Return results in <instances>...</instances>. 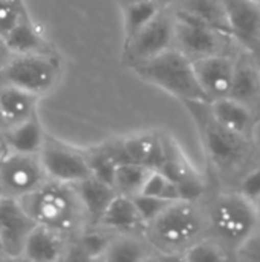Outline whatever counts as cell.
I'll return each instance as SVG.
<instances>
[{
	"mask_svg": "<svg viewBox=\"0 0 260 262\" xmlns=\"http://www.w3.org/2000/svg\"><path fill=\"white\" fill-rule=\"evenodd\" d=\"M215 177L225 184L238 187L239 181L256 166L260 158L254 140L245 138L222 126L210 109V101H184Z\"/></svg>",
	"mask_w": 260,
	"mask_h": 262,
	"instance_id": "1",
	"label": "cell"
},
{
	"mask_svg": "<svg viewBox=\"0 0 260 262\" xmlns=\"http://www.w3.org/2000/svg\"><path fill=\"white\" fill-rule=\"evenodd\" d=\"M208 236L205 201L179 200L147 224L146 239L162 258L181 256L198 241Z\"/></svg>",
	"mask_w": 260,
	"mask_h": 262,
	"instance_id": "2",
	"label": "cell"
},
{
	"mask_svg": "<svg viewBox=\"0 0 260 262\" xmlns=\"http://www.w3.org/2000/svg\"><path fill=\"white\" fill-rule=\"evenodd\" d=\"M208 236L218 241L236 259L238 252L259 230L256 204L236 189H227L204 198Z\"/></svg>",
	"mask_w": 260,
	"mask_h": 262,
	"instance_id": "3",
	"label": "cell"
},
{
	"mask_svg": "<svg viewBox=\"0 0 260 262\" xmlns=\"http://www.w3.org/2000/svg\"><path fill=\"white\" fill-rule=\"evenodd\" d=\"M37 224L74 239L87 229V218L74 184L48 180L37 190L21 198Z\"/></svg>",
	"mask_w": 260,
	"mask_h": 262,
	"instance_id": "4",
	"label": "cell"
},
{
	"mask_svg": "<svg viewBox=\"0 0 260 262\" xmlns=\"http://www.w3.org/2000/svg\"><path fill=\"white\" fill-rule=\"evenodd\" d=\"M132 72L143 81L162 89L184 101H208L193 68V61L175 46L162 54L130 66Z\"/></svg>",
	"mask_w": 260,
	"mask_h": 262,
	"instance_id": "5",
	"label": "cell"
},
{
	"mask_svg": "<svg viewBox=\"0 0 260 262\" xmlns=\"http://www.w3.org/2000/svg\"><path fill=\"white\" fill-rule=\"evenodd\" d=\"M61 72L63 63L55 49L14 54L0 74V83H8L41 97L58 84Z\"/></svg>",
	"mask_w": 260,
	"mask_h": 262,
	"instance_id": "6",
	"label": "cell"
},
{
	"mask_svg": "<svg viewBox=\"0 0 260 262\" xmlns=\"http://www.w3.org/2000/svg\"><path fill=\"white\" fill-rule=\"evenodd\" d=\"M175 14V48L192 61L215 54H236L242 48L241 41L233 34L218 31L176 9Z\"/></svg>",
	"mask_w": 260,
	"mask_h": 262,
	"instance_id": "7",
	"label": "cell"
},
{
	"mask_svg": "<svg viewBox=\"0 0 260 262\" xmlns=\"http://www.w3.org/2000/svg\"><path fill=\"white\" fill-rule=\"evenodd\" d=\"M175 21L173 6L162 8L139 32L124 41L123 61L127 68L150 60L175 46Z\"/></svg>",
	"mask_w": 260,
	"mask_h": 262,
	"instance_id": "8",
	"label": "cell"
},
{
	"mask_svg": "<svg viewBox=\"0 0 260 262\" xmlns=\"http://www.w3.org/2000/svg\"><path fill=\"white\" fill-rule=\"evenodd\" d=\"M38 157L49 180L77 184L92 175L86 149L67 144L49 134Z\"/></svg>",
	"mask_w": 260,
	"mask_h": 262,
	"instance_id": "9",
	"label": "cell"
},
{
	"mask_svg": "<svg viewBox=\"0 0 260 262\" xmlns=\"http://www.w3.org/2000/svg\"><path fill=\"white\" fill-rule=\"evenodd\" d=\"M49 178L38 155L9 152L0 161V193L2 196L25 198L37 190Z\"/></svg>",
	"mask_w": 260,
	"mask_h": 262,
	"instance_id": "10",
	"label": "cell"
},
{
	"mask_svg": "<svg viewBox=\"0 0 260 262\" xmlns=\"http://www.w3.org/2000/svg\"><path fill=\"white\" fill-rule=\"evenodd\" d=\"M37 223L21 200L0 196V244L5 259H21L26 241Z\"/></svg>",
	"mask_w": 260,
	"mask_h": 262,
	"instance_id": "11",
	"label": "cell"
},
{
	"mask_svg": "<svg viewBox=\"0 0 260 262\" xmlns=\"http://www.w3.org/2000/svg\"><path fill=\"white\" fill-rule=\"evenodd\" d=\"M164 161L158 170L166 173L172 181L178 184L184 200H204L207 193L204 178L190 163L176 140L169 134H164Z\"/></svg>",
	"mask_w": 260,
	"mask_h": 262,
	"instance_id": "12",
	"label": "cell"
},
{
	"mask_svg": "<svg viewBox=\"0 0 260 262\" xmlns=\"http://www.w3.org/2000/svg\"><path fill=\"white\" fill-rule=\"evenodd\" d=\"M236 54H215L193 60L196 78L208 101L230 97L234 81Z\"/></svg>",
	"mask_w": 260,
	"mask_h": 262,
	"instance_id": "13",
	"label": "cell"
},
{
	"mask_svg": "<svg viewBox=\"0 0 260 262\" xmlns=\"http://www.w3.org/2000/svg\"><path fill=\"white\" fill-rule=\"evenodd\" d=\"M230 97L250 107L260 120V66L253 51L245 46L236 54V71Z\"/></svg>",
	"mask_w": 260,
	"mask_h": 262,
	"instance_id": "14",
	"label": "cell"
},
{
	"mask_svg": "<svg viewBox=\"0 0 260 262\" xmlns=\"http://www.w3.org/2000/svg\"><path fill=\"white\" fill-rule=\"evenodd\" d=\"M230 29L245 48L260 45V3L254 0H222Z\"/></svg>",
	"mask_w": 260,
	"mask_h": 262,
	"instance_id": "15",
	"label": "cell"
},
{
	"mask_svg": "<svg viewBox=\"0 0 260 262\" xmlns=\"http://www.w3.org/2000/svg\"><path fill=\"white\" fill-rule=\"evenodd\" d=\"M98 226L120 235L146 236L147 230V223L141 216L133 198L121 193H116Z\"/></svg>",
	"mask_w": 260,
	"mask_h": 262,
	"instance_id": "16",
	"label": "cell"
},
{
	"mask_svg": "<svg viewBox=\"0 0 260 262\" xmlns=\"http://www.w3.org/2000/svg\"><path fill=\"white\" fill-rule=\"evenodd\" d=\"M126 160L158 170L164 161V132L143 130L121 137Z\"/></svg>",
	"mask_w": 260,
	"mask_h": 262,
	"instance_id": "17",
	"label": "cell"
},
{
	"mask_svg": "<svg viewBox=\"0 0 260 262\" xmlns=\"http://www.w3.org/2000/svg\"><path fill=\"white\" fill-rule=\"evenodd\" d=\"M70 241L66 235L37 224L26 241L21 259L38 262L66 259Z\"/></svg>",
	"mask_w": 260,
	"mask_h": 262,
	"instance_id": "18",
	"label": "cell"
},
{
	"mask_svg": "<svg viewBox=\"0 0 260 262\" xmlns=\"http://www.w3.org/2000/svg\"><path fill=\"white\" fill-rule=\"evenodd\" d=\"M78 196L81 200L83 209L86 212V218H87V227H97L104 215V212L107 210V207L110 206V203L113 201V198L116 196V190L112 184L90 175L89 178L74 184Z\"/></svg>",
	"mask_w": 260,
	"mask_h": 262,
	"instance_id": "19",
	"label": "cell"
},
{
	"mask_svg": "<svg viewBox=\"0 0 260 262\" xmlns=\"http://www.w3.org/2000/svg\"><path fill=\"white\" fill-rule=\"evenodd\" d=\"M210 109L222 126L245 138L254 140V129L259 118L244 103L234 100L233 97H225L210 101Z\"/></svg>",
	"mask_w": 260,
	"mask_h": 262,
	"instance_id": "20",
	"label": "cell"
},
{
	"mask_svg": "<svg viewBox=\"0 0 260 262\" xmlns=\"http://www.w3.org/2000/svg\"><path fill=\"white\" fill-rule=\"evenodd\" d=\"M46 135L48 132L41 126V121L37 114L18 123L9 124L3 130V137L11 152L31 154V155L40 154Z\"/></svg>",
	"mask_w": 260,
	"mask_h": 262,
	"instance_id": "21",
	"label": "cell"
},
{
	"mask_svg": "<svg viewBox=\"0 0 260 262\" xmlns=\"http://www.w3.org/2000/svg\"><path fill=\"white\" fill-rule=\"evenodd\" d=\"M38 100V95H34L25 89L8 83H0V109L8 126L37 114Z\"/></svg>",
	"mask_w": 260,
	"mask_h": 262,
	"instance_id": "22",
	"label": "cell"
},
{
	"mask_svg": "<svg viewBox=\"0 0 260 262\" xmlns=\"http://www.w3.org/2000/svg\"><path fill=\"white\" fill-rule=\"evenodd\" d=\"M173 8L178 12L192 17L204 25H208L218 31L233 34L222 0H176Z\"/></svg>",
	"mask_w": 260,
	"mask_h": 262,
	"instance_id": "23",
	"label": "cell"
},
{
	"mask_svg": "<svg viewBox=\"0 0 260 262\" xmlns=\"http://www.w3.org/2000/svg\"><path fill=\"white\" fill-rule=\"evenodd\" d=\"M101 259L103 261H149V259H159V255L155 252V249L150 246L146 236L116 233Z\"/></svg>",
	"mask_w": 260,
	"mask_h": 262,
	"instance_id": "24",
	"label": "cell"
},
{
	"mask_svg": "<svg viewBox=\"0 0 260 262\" xmlns=\"http://www.w3.org/2000/svg\"><path fill=\"white\" fill-rule=\"evenodd\" d=\"M5 38L12 54H34L54 49L43 32L35 26L31 15L25 17Z\"/></svg>",
	"mask_w": 260,
	"mask_h": 262,
	"instance_id": "25",
	"label": "cell"
},
{
	"mask_svg": "<svg viewBox=\"0 0 260 262\" xmlns=\"http://www.w3.org/2000/svg\"><path fill=\"white\" fill-rule=\"evenodd\" d=\"M152 172L153 169L138 163H132V161L120 163L115 170L113 187L121 195L135 196L143 192Z\"/></svg>",
	"mask_w": 260,
	"mask_h": 262,
	"instance_id": "26",
	"label": "cell"
},
{
	"mask_svg": "<svg viewBox=\"0 0 260 262\" xmlns=\"http://www.w3.org/2000/svg\"><path fill=\"white\" fill-rule=\"evenodd\" d=\"M162 8H166V6L158 5V3H152V2L121 3L124 41L130 40L136 32H139Z\"/></svg>",
	"mask_w": 260,
	"mask_h": 262,
	"instance_id": "27",
	"label": "cell"
},
{
	"mask_svg": "<svg viewBox=\"0 0 260 262\" xmlns=\"http://www.w3.org/2000/svg\"><path fill=\"white\" fill-rule=\"evenodd\" d=\"M182 261H192V262H211V261H228L233 259V256L215 239H211L210 236L198 241L195 246H192L182 256Z\"/></svg>",
	"mask_w": 260,
	"mask_h": 262,
	"instance_id": "28",
	"label": "cell"
},
{
	"mask_svg": "<svg viewBox=\"0 0 260 262\" xmlns=\"http://www.w3.org/2000/svg\"><path fill=\"white\" fill-rule=\"evenodd\" d=\"M141 193L150 195V196H156L161 200H167V201H179L184 200L181 189L178 187V184L175 181H172L166 173H162L161 170H153L143 189Z\"/></svg>",
	"mask_w": 260,
	"mask_h": 262,
	"instance_id": "29",
	"label": "cell"
},
{
	"mask_svg": "<svg viewBox=\"0 0 260 262\" xmlns=\"http://www.w3.org/2000/svg\"><path fill=\"white\" fill-rule=\"evenodd\" d=\"M25 17H29L26 6L11 0H0V35L6 37Z\"/></svg>",
	"mask_w": 260,
	"mask_h": 262,
	"instance_id": "30",
	"label": "cell"
},
{
	"mask_svg": "<svg viewBox=\"0 0 260 262\" xmlns=\"http://www.w3.org/2000/svg\"><path fill=\"white\" fill-rule=\"evenodd\" d=\"M132 198H133L141 216L144 218V221L147 224H150L153 220H156L172 203H175V201H167V200H161L156 196H150L146 193H138Z\"/></svg>",
	"mask_w": 260,
	"mask_h": 262,
	"instance_id": "31",
	"label": "cell"
},
{
	"mask_svg": "<svg viewBox=\"0 0 260 262\" xmlns=\"http://www.w3.org/2000/svg\"><path fill=\"white\" fill-rule=\"evenodd\" d=\"M236 190L244 193L248 200L256 203L260 198V164L251 169L238 184Z\"/></svg>",
	"mask_w": 260,
	"mask_h": 262,
	"instance_id": "32",
	"label": "cell"
},
{
	"mask_svg": "<svg viewBox=\"0 0 260 262\" xmlns=\"http://www.w3.org/2000/svg\"><path fill=\"white\" fill-rule=\"evenodd\" d=\"M236 259L260 262V227L259 230L245 243V246L238 252Z\"/></svg>",
	"mask_w": 260,
	"mask_h": 262,
	"instance_id": "33",
	"label": "cell"
},
{
	"mask_svg": "<svg viewBox=\"0 0 260 262\" xmlns=\"http://www.w3.org/2000/svg\"><path fill=\"white\" fill-rule=\"evenodd\" d=\"M12 55H14V54L11 52L8 43H6V38H5L3 35H0V74H2V71L5 69V66L8 64V61L11 60Z\"/></svg>",
	"mask_w": 260,
	"mask_h": 262,
	"instance_id": "34",
	"label": "cell"
},
{
	"mask_svg": "<svg viewBox=\"0 0 260 262\" xmlns=\"http://www.w3.org/2000/svg\"><path fill=\"white\" fill-rule=\"evenodd\" d=\"M9 147H8V143L3 137V132H0V161H3L8 155H9Z\"/></svg>",
	"mask_w": 260,
	"mask_h": 262,
	"instance_id": "35",
	"label": "cell"
},
{
	"mask_svg": "<svg viewBox=\"0 0 260 262\" xmlns=\"http://www.w3.org/2000/svg\"><path fill=\"white\" fill-rule=\"evenodd\" d=\"M127 2H152V3H158V5H162V6H172L175 5L176 0H118V3H127Z\"/></svg>",
	"mask_w": 260,
	"mask_h": 262,
	"instance_id": "36",
	"label": "cell"
},
{
	"mask_svg": "<svg viewBox=\"0 0 260 262\" xmlns=\"http://www.w3.org/2000/svg\"><path fill=\"white\" fill-rule=\"evenodd\" d=\"M250 51H253V54L256 55V58H257V61H259V66H260V45H256V46H253V48H248Z\"/></svg>",
	"mask_w": 260,
	"mask_h": 262,
	"instance_id": "37",
	"label": "cell"
},
{
	"mask_svg": "<svg viewBox=\"0 0 260 262\" xmlns=\"http://www.w3.org/2000/svg\"><path fill=\"white\" fill-rule=\"evenodd\" d=\"M6 120H5V117H3V112H2V109H0V132H3L5 129H6Z\"/></svg>",
	"mask_w": 260,
	"mask_h": 262,
	"instance_id": "38",
	"label": "cell"
},
{
	"mask_svg": "<svg viewBox=\"0 0 260 262\" xmlns=\"http://www.w3.org/2000/svg\"><path fill=\"white\" fill-rule=\"evenodd\" d=\"M254 204H256V209H257V213H259V221H260V198L257 200V201H256V203H254Z\"/></svg>",
	"mask_w": 260,
	"mask_h": 262,
	"instance_id": "39",
	"label": "cell"
},
{
	"mask_svg": "<svg viewBox=\"0 0 260 262\" xmlns=\"http://www.w3.org/2000/svg\"><path fill=\"white\" fill-rule=\"evenodd\" d=\"M11 2H14V3H18V5H21V6H26V5H25V0H11Z\"/></svg>",
	"mask_w": 260,
	"mask_h": 262,
	"instance_id": "40",
	"label": "cell"
},
{
	"mask_svg": "<svg viewBox=\"0 0 260 262\" xmlns=\"http://www.w3.org/2000/svg\"><path fill=\"white\" fill-rule=\"evenodd\" d=\"M0 259H5V255H3V250H2V244H0Z\"/></svg>",
	"mask_w": 260,
	"mask_h": 262,
	"instance_id": "41",
	"label": "cell"
},
{
	"mask_svg": "<svg viewBox=\"0 0 260 262\" xmlns=\"http://www.w3.org/2000/svg\"><path fill=\"white\" fill-rule=\"evenodd\" d=\"M254 2H259V3H260V0H254Z\"/></svg>",
	"mask_w": 260,
	"mask_h": 262,
	"instance_id": "42",
	"label": "cell"
},
{
	"mask_svg": "<svg viewBox=\"0 0 260 262\" xmlns=\"http://www.w3.org/2000/svg\"><path fill=\"white\" fill-rule=\"evenodd\" d=\"M0 196H2V193H0Z\"/></svg>",
	"mask_w": 260,
	"mask_h": 262,
	"instance_id": "43",
	"label": "cell"
}]
</instances>
